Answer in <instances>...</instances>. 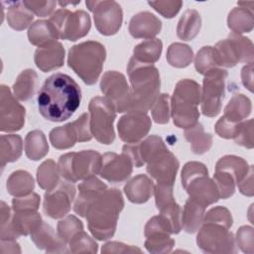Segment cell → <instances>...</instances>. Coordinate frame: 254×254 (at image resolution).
Here are the masks:
<instances>
[{"label":"cell","mask_w":254,"mask_h":254,"mask_svg":"<svg viewBox=\"0 0 254 254\" xmlns=\"http://www.w3.org/2000/svg\"><path fill=\"white\" fill-rule=\"evenodd\" d=\"M81 90L67 74L55 73L48 77L41 87L37 102L41 115L52 122L68 119L79 107Z\"/></svg>","instance_id":"6da1fadb"},{"label":"cell","mask_w":254,"mask_h":254,"mask_svg":"<svg viewBox=\"0 0 254 254\" xmlns=\"http://www.w3.org/2000/svg\"><path fill=\"white\" fill-rule=\"evenodd\" d=\"M131 83L129 111L144 112L151 109L160 93V73L154 64L140 63L133 58L127 65Z\"/></svg>","instance_id":"7a4b0ae2"},{"label":"cell","mask_w":254,"mask_h":254,"mask_svg":"<svg viewBox=\"0 0 254 254\" xmlns=\"http://www.w3.org/2000/svg\"><path fill=\"white\" fill-rule=\"evenodd\" d=\"M123 207V196L117 189H107L98 196L87 208L84 216L92 236L98 240L111 238Z\"/></svg>","instance_id":"3957f363"},{"label":"cell","mask_w":254,"mask_h":254,"mask_svg":"<svg viewBox=\"0 0 254 254\" xmlns=\"http://www.w3.org/2000/svg\"><path fill=\"white\" fill-rule=\"evenodd\" d=\"M105 59L106 51L102 44L86 41L70 48L67 64L85 84L92 85L102 71Z\"/></svg>","instance_id":"277c9868"},{"label":"cell","mask_w":254,"mask_h":254,"mask_svg":"<svg viewBox=\"0 0 254 254\" xmlns=\"http://www.w3.org/2000/svg\"><path fill=\"white\" fill-rule=\"evenodd\" d=\"M200 96L201 88L196 81L186 78L177 83L171 98V114L177 127L189 129L197 123Z\"/></svg>","instance_id":"5b68a950"},{"label":"cell","mask_w":254,"mask_h":254,"mask_svg":"<svg viewBox=\"0 0 254 254\" xmlns=\"http://www.w3.org/2000/svg\"><path fill=\"white\" fill-rule=\"evenodd\" d=\"M102 156L93 150L78 153H66L60 157L58 168L60 175L67 182L76 183L95 177L100 172Z\"/></svg>","instance_id":"8992f818"},{"label":"cell","mask_w":254,"mask_h":254,"mask_svg":"<svg viewBox=\"0 0 254 254\" xmlns=\"http://www.w3.org/2000/svg\"><path fill=\"white\" fill-rule=\"evenodd\" d=\"M89 126L92 136L105 145L115 140L113 123L116 118L114 105L105 96H95L89 101Z\"/></svg>","instance_id":"52a82bcc"},{"label":"cell","mask_w":254,"mask_h":254,"mask_svg":"<svg viewBox=\"0 0 254 254\" xmlns=\"http://www.w3.org/2000/svg\"><path fill=\"white\" fill-rule=\"evenodd\" d=\"M218 67H233L238 63H253V44L250 39L231 33L213 47Z\"/></svg>","instance_id":"ba28073f"},{"label":"cell","mask_w":254,"mask_h":254,"mask_svg":"<svg viewBox=\"0 0 254 254\" xmlns=\"http://www.w3.org/2000/svg\"><path fill=\"white\" fill-rule=\"evenodd\" d=\"M49 21L55 28L59 39L72 42L86 36L91 27L90 17L83 10L71 12L62 8L54 12Z\"/></svg>","instance_id":"9c48e42d"},{"label":"cell","mask_w":254,"mask_h":254,"mask_svg":"<svg viewBox=\"0 0 254 254\" xmlns=\"http://www.w3.org/2000/svg\"><path fill=\"white\" fill-rule=\"evenodd\" d=\"M227 75V71L220 67L212 68L204 74L200 96L201 112L204 116L214 117L220 112Z\"/></svg>","instance_id":"30bf717a"},{"label":"cell","mask_w":254,"mask_h":254,"mask_svg":"<svg viewBox=\"0 0 254 254\" xmlns=\"http://www.w3.org/2000/svg\"><path fill=\"white\" fill-rule=\"evenodd\" d=\"M197 246L205 253H235L236 245L233 233L228 228L202 223L196 236Z\"/></svg>","instance_id":"8fae6325"},{"label":"cell","mask_w":254,"mask_h":254,"mask_svg":"<svg viewBox=\"0 0 254 254\" xmlns=\"http://www.w3.org/2000/svg\"><path fill=\"white\" fill-rule=\"evenodd\" d=\"M87 8L93 13L94 24L98 32L104 36L116 34L121 28L123 12L115 1H86Z\"/></svg>","instance_id":"7c38bea8"},{"label":"cell","mask_w":254,"mask_h":254,"mask_svg":"<svg viewBox=\"0 0 254 254\" xmlns=\"http://www.w3.org/2000/svg\"><path fill=\"white\" fill-rule=\"evenodd\" d=\"M100 89L105 97L114 105L116 112L123 113L129 111L131 89L124 74L116 70L106 71L101 78Z\"/></svg>","instance_id":"4fadbf2b"},{"label":"cell","mask_w":254,"mask_h":254,"mask_svg":"<svg viewBox=\"0 0 254 254\" xmlns=\"http://www.w3.org/2000/svg\"><path fill=\"white\" fill-rule=\"evenodd\" d=\"M75 196V187L70 182H60L53 190H47L44 196V212L56 219L66 215Z\"/></svg>","instance_id":"5bb4252c"},{"label":"cell","mask_w":254,"mask_h":254,"mask_svg":"<svg viewBox=\"0 0 254 254\" xmlns=\"http://www.w3.org/2000/svg\"><path fill=\"white\" fill-rule=\"evenodd\" d=\"M26 110L12 94L10 88L4 84L0 86V130L1 132H15L25 124Z\"/></svg>","instance_id":"9a60e30c"},{"label":"cell","mask_w":254,"mask_h":254,"mask_svg":"<svg viewBox=\"0 0 254 254\" xmlns=\"http://www.w3.org/2000/svg\"><path fill=\"white\" fill-rule=\"evenodd\" d=\"M151 127V119L144 112H128L117 123L119 137L127 144L140 142L149 133Z\"/></svg>","instance_id":"2e32d148"},{"label":"cell","mask_w":254,"mask_h":254,"mask_svg":"<svg viewBox=\"0 0 254 254\" xmlns=\"http://www.w3.org/2000/svg\"><path fill=\"white\" fill-rule=\"evenodd\" d=\"M166 150L168 148L162 138L157 135H151L138 143L124 145L122 153L130 158L133 166L140 168Z\"/></svg>","instance_id":"e0dca14e"},{"label":"cell","mask_w":254,"mask_h":254,"mask_svg":"<svg viewBox=\"0 0 254 254\" xmlns=\"http://www.w3.org/2000/svg\"><path fill=\"white\" fill-rule=\"evenodd\" d=\"M132 170L133 163L127 155L105 153L102 156L99 175L110 183H122L131 176Z\"/></svg>","instance_id":"ac0fdd59"},{"label":"cell","mask_w":254,"mask_h":254,"mask_svg":"<svg viewBox=\"0 0 254 254\" xmlns=\"http://www.w3.org/2000/svg\"><path fill=\"white\" fill-rule=\"evenodd\" d=\"M180 163L176 156L166 150L147 163L148 174L159 184L174 185Z\"/></svg>","instance_id":"d6986e66"},{"label":"cell","mask_w":254,"mask_h":254,"mask_svg":"<svg viewBox=\"0 0 254 254\" xmlns=\"http://www.w3.org/2000/svg\"><path fill=\"white\" fill-rule=\"evenodd\" d=\"M184 189L187 190L189 198L204 207L213 204L220 198L218 189L208 175H200L192 179Z\"/></svg>","instance_id":"ffe728a7"},{"label":"cell","mask_w":254,"mask_h":254,"mask_svg":"<svg viewBox=\"0 0 254 254\" xmlns=\"http://www.w3.org/2000/svg\"><path fill=\"white\" fill-rule=\"evenodd\" d=\"M34 61L37 67L44 72L57 69L64 65V49L58 41L38 47Z\"/></svg>","instance_id":"44dd1931"},{"label":"cell","mask_w":254,"mask_h":254,"mask_svg":"<svg viewBox=\"0 0 254 254\" xmlns=\"http://www.w3.org/2000/svg\"><path fill=\"white\" fill-rule=\"evenodd\" d=\"M106 190L107 186L95 177L84 180L78 186V195L73 205L74 212L84 217L87 208Z\"/></svg>","instance_id":"7402d4cb"},{"label":"cell","mask_w":254,"mask_h":254,"mask_svg":"<svg viewBox=\"0 0 254 254\" xmlns=\"http://www.w3.org/2000/svg\"><path fill=\"white\" fill-rule=\"evenodd\" d=\"M161 29L160 19L147 11L134 15L129 22V33L135 39H155Z\"/></svg>","instance_id":"603a6c76"},{"label":"cell","mask_w":254,"mask_h":254,"mask_svg":"<svg viewBox=\"0 0 254 254\" xmlns=\"http://www.w3.org/2000/svg\"><path fill=\"white\" fill-rule=\"evenodd\" d=\"M31 240L35 243L37 248L43 249L48 253H65L67 243L63 240L58 232L46 222L40 225V227L31 234Z\"/></svg>","instance_id":"cb8c5ba5"},{"label":"cell","mask_w":254,"mask_h":254,"mask_svg":"<svg viewBox=\"0 0 254 254\" xmlns=\"http://www.w3.org/2000/svg\"><path fill=\"white\" fill-rule=\"evenodd\" d=\"M153 181L146 175H138L131 179L124 187L127 198L133 203H144L154 193Z\"/></svg>","instance_id":"d4e9b609"},{"label":"cell","mask_w":254,"mask_h":254,"mask_svg":"<svg viewBox=\"0 0 254 254\" xmlns=\"http://www.w3.org/2000/svg\"><path fill=\"white\" fill-rule=\"evenodd\" d=\"M204 211L205 207L203 205L189 198L186 201L181 214L182 228L188 233H194L197 231L203 222Z\"/></svg>","instance_id":"484cf974"},{"label":"cell","mask_w":254,"mask_h":254,"mask_svg":"<svg viewBox=\"0 0 254 254\" xmlns=\"http://www.w3.org/2000/svg\"><path fill=\"white\" fill-rule=\"evenodd\" d=\"M251 100L244 94H234L224 108L223 118L233 124L242 122L251 113Z\"/></svg>","instance_id":"4316f807"},{"label":"cell","mask_w":254,"mask_h":254,"mask_svg":"<svg viewBox=\"0 0 254 254\" xmlns=\"http://www.w3.org/2000/svg\"><path fill=\"white\" fill-rule=\"evenodd\" d=\"M38 75L33 69H25L18 76L13 84L14 96L21 101L30 100L36 91Z\"/></svg>","instance_id":"83f0119b"},{"label":"cell","mask_w":254,"mask_h":254,"mask_svg":"<svg viewBox=\"0 0 254 254\" xmlns=\"http://www.w3.org/2000/svg\"><path fill=\"white\" fill-rule=\"evenodd\" d=\"M254 25L253 9L238 6L233 8L227 17V26L232 33L241 35L252 31Z\"/></svg>","instance_id":"f1b7e54d"},{"label":"cell","mask_w":254,"mask_h":254,"mask_svg":"<svg viewBox=\"0 0 254 254\" xmlns=\"http://www.w3.org/2000/svg\"><path fill=\"white\" fill-rule=\"evenodd\" d=\"M200 27L201 18L199 13L196 10L188 9L178 23L177 35L183 41H191L199 33Z\"/></svg>","instance_id":"f546056e"},{"label":"cell","mask_w":254,"mask_h":254,"mask_svg":"<svg viewBox=\"0 0 254 254\" xmlns=\"http://www.w3.org/2000/svg\"><path fill=\"white\" fill-rule=\"evenodd\" d=\"M28 39L34 46H44L55 42L59 36L49 20H38L28 30Z\"/></svg>","instance_id":"4dcf8cb0"},{"label":"cell","mask_w":254,"mask_h":254,"mask_svg":"<svg viewBox=\"0 0 254 254\" xmlns=\"http://www.w3.org/2000/svg\"><path fill=\"white\" fill-rule=\"evenodd\" d=\"M185 137L190 145V150L195 155H202L208 152L212 146V136L209 133H205L202 125L198 122L186 129Z\"/></svg>","instance_id":"1f68e13d"},{"label":"cell","mask_w":254,"mask_h":254,"mask_svg":"<svg viewBox=\"0 0 254 254\" xmlns=\"http://www.w3.org/2000/svg\"><path fill=\"white\" fill-rule=\"evenodd\" d=\"M23 151L22 138L17 134L1 135L0 138V161L2 169L7 163L17 161Z\"/></svg>","instance_id":"d6a6232c"},{"label":"cell","mask_w":254,"mask_h":254,"mask_svg":"<svg viewBox=\"0 0 254 254\" xmlns=\"http://www.w3.org/2000/svg\"><path fill=\"white\" fill-rule=\"evenodd\" d=\"M6 17L8 25L12 29L22 31L32 23L34 14L24 5L23 1H16L8 2V11Z\"/></svg>","instance_id":"836d02e7"},{"label":"cell","mask_w":254,"mask_h":254,"mask_svg":"<svg viewBox=\"0 0 254 254\" xmlns=\"http://www.w3.org/2000/svg\"><path fill=\"white\" fill-rule=\"evenodd\" d=\"M6 188L11 195L16 197L24 196L32 192L35 188V182L30 173L18 170L9 176Z\"/></svg>","instance_id":"e575fe53"},{"label":"cell","mask_w":254,"mask_h":254,"mask_svg":"<svg viewBox=\"0 0 254 254\" xmlns=\"http://www.w3.org/2000/svg\"><path fill=\"white\" fill-rule=\"evenodd\" d=\"M163 50L162 41L159 39H150L138 44L133 50V59L143 63L153 64L161 57Z\"/></svg>","instance_id":"d590c367"},{"label":"cell","mask_w":254,"mask_h":254,"mask_svg":"<svg viewBox=\"0 0 254 254\" xmlns=\"http://www.w3.org/2000/svg\"><path fill=\"white\" fill-rule=\"evenodd\" d=\"M48 152L49 144L41 130H33L27 134L25 138V153L30 160H41Z\"/></svg>","instance_id":"8d00e7d4"},{"label":"cell","mask_w":254,"mask_h":254,"mask_svg":"<svg viewBox=\"0 0 254 254\" xmlns=\"http://www.w3.org/2000/svg\"><path fill=\"white\" fill-rule=\"evenodd\" d=\"M50 141L56 149L60 150L68 149L74 146V144L78 142V138L72 122L54 128L50 132Z\"/></svg>","instance_id":"74e56055"},{"label":"cell","mask_w":254,"mask_h":254,"mask_svg":"<svg viewBox=\"0 0 254 254\" xmlns=\"http://www.w3.org/2000/svg\"><path fill=\"white\" fill-rule=\"evenodd\" d=\"M249 168L250 166L243 158L234 155L223 156L215 165V170H222L232 174L237 184L247 175Z\"/></svg>","instance_id":"f35d334b"},{"label":"cell","mask_w":254,"mask_h":254,"mask_svg":"<svg viewBox=\"0 0 254 254\" xmlns=\"http://www.w3.org/2000/svg\"><path fill=\"white\" fill-rule=\"evenodd\" d=\"M37 181L41 189L46 190H53L60 183L58 165L51 159L43 162L37 170Z\"/></svg>","instance_id":"ab89813d"},{"label":"cell","mask_w":254,"mask_h":254,"mask_svg":"<svg viewBox=\"0 0 254 254\" xmlns=\"http://www.w3.org/2000/svg\"><path fill=\"white\" fill-rule=\"evenodd\" d=\"M166 59L170 65L183 68L191 64L193 59V52L188 45L182 43H174L168 48Z\"/></svg>","instance_id":"60d3db41"},{"label":"cell","mask_w":254,"mask_h":254,"mask_svg":"<svg viewBox=\"0 0 254 254\" xmlns=\"http://www.w3.org/2000/svg\"><path fill=\"white\" fill-rule=\"evenodd\" d=\"M167 232H156L146 235L145 247L150 253H169L175 246V240Z\"/></svg>","instance_id":"b9f144b4"},{"label":"cell","mask_w":254,"mask_h":254,"mask_svg":"<svg viewBox=\"0 0 254 254\" xmlns=\"http://www.w3.org/2000/svg\"><path fill=\"white\" fill-rule=\"evenodd\" d=\"M69 252L71 253H96L98 245L83 230L74 234L68 242Z\"/></svg>","instance_id":"7bdbcfd3"},{"label":"cell","mask_w":254,"mask_h":254,"mask_svg":"<svg viewBox=\"0 0 254 254\" xmlns=\"http://www.w3.org/2000/svg\"><path fill=\"white\" fill-rule=\"evenodd\" d=\"M213 181L218 189L220 198H228L234 193L237 182L232 174L222 170H215Z\"/></svg>","instance_id":"ee69618b"},{"label":"cell","mask_w":254,"mask_h":254,"mask_svg":"<svg viewBox=\"0 0 254 254\" xmlns=\"http://www.w3.org/2000/svg\"><path fill=\"white\" fill-rule=\"evenodd\" d=\"M194 66L198 73L205 74L212 68L218 67L213 47H202L194 58Z\"/></svg>","instance_id":"f6af8a7d"},{"label":"cell","mask_w":254,"mask_h":254,"mask_svg":"<svg viewBox=\"0 0 254 254\" xmlns=\"http://www.w3.org/2000/svg\"><path fill=\"white\" fill-rule=\"evenodd\" d=\"M57 230L60 237L68 244L69 240L74 234H76L78 231L83 230V225L76 216L70 214L59 221Z\"/></svg>","instance_id":"bcb514c9"},{"label":"cell","mask_w":254,"mask_h":254,"mask_svg":"<svg viewBox=\"0 0 254 254\" xmlns=\"http://www.w3.org/2000/svg\"><path fill=\"white\" fill-rule=\"evenodd\" d=\"M181 214H182L181 206L176 201L160 209V215L168 223L172 231V234H178L182 230Z\"/></svg>","instance_id":"7dc6e473"},{"label":"cell","mask_w":254,"mask_h":254,"mask_svg":"<svg viewBox=\"0 0 254 254\" xmlns=\"http://www.w3.org/2000/svg\"><path fill=\"white\" fill-rule=\"evenodd\" d=\"M152 110V118L158 124H166L170 119V96L167 93L159 94Z\"/></svg>","instance_id":"c3c4849f"},{"label":"cell","mask_w":254,"mask_h":254,"mask_svg":"<svg viewBox=\"0 0 254 254\" xmlns=\"http://www.w3.org/2000/svg\"><path fill=\"white\" fill-rule=\"evenodd\" d=\"M233 219L230 211L224 206H215L209 209L206 214H204L202 223H214L222 225L226 228H230Z\"/></svg>","instance_id":"681fc988"},{"label":"cell","mask_w":254,"mask_h":254,"mask_svg":"<svg viewBox=\"0 0 254 254\" xmlns=\"http://www.w3.org/2000/svg\"><path fill=\"white\" fill-rule=\"evenodd\" d=\"M233 139L236 144L248 149H252L254 146L253 119H249L248 121H242L241 123H239Z\"/></svg>","instance_id":"f907efd6"},{"label":"cell","mask_w":254,"mask_h":254,"mask_svg":"<svg viewBox=\"0 0 254 254\" xmlns=\"http://www.w3.org/2000/svg\"><path fill=\"white\" fill-rule=\"evenodd\" d=\"M236 243L244 253L253 254L254 252V231L251 226H241L236 232Z\"/></svg>","instance_id":"816d5d0a"},{"label":"cell","mask_w":254,"mask_h":254,"mask_svg":"<svg viewBox=\"0 0 254 254\" xmlns=\"http://www.w3.org/2000/svg\"><path fill=\"white\" fill-rule=\"evenodd\" d=\"M173 187L174 185L159 184V183H157V185L155 186L154 195H155L156 206L159 210L164 206L176 201L174 198Z\"/></svg>","instance_id":"f5cc1de1"},{"label":"cell","mask_w":254,"mask_h":254,"mask_svg":"<svg viewBox=\"0 0 254 254\" xmlns=\"http://www.w3.org/2000/svg\"><path fill=\"white\" fill-rule=\"evenodd\" d=\"M148 4L153 7L158 13H160L163 17L171 19L175 17L179 11L181 10L183 6L182 1H171V0H165V1H152L148 2Z\"/></svg>","instance_id":"db71d44e"},{"label":"cell","mask_w":254,"mask_h":254,"mask_svg":"<svg viewBox=\"0 0 254 254\" xmlns=\"http://www.w3.org/2000/svg\"><path fill=\"white\" fill-rule=\"evenodd\" d=\"M208 175V170L202 163L199 162H189L187 163L182 170V185L185 188L192 179L200 176Z\"/></svg>","instance_id":"11a10c76"},{"label":"cell","mask_w":254,"mask_h":254,"mask_svg":"<svg viewBox=\"0 0 254 254\" xmlns=\"http://www.w3.org/2000/svg\"><path fill=\"white\" fill-rule=\"evenodd\" d=\"M40 206V196L36 192H31L24 196H18L12 200V210H38Z\"/></svg>","instance_id":"9f6ffc18"},{"label":"cell","mask_w":254,"mask_h":254,"mask_svg":"<svg viewBox=\"0 0 254 254\" xmlns=\"http://www.w3.org/2000/svg\"><path fill=\"white\" fill-rule=\"evenodd\" d=\"M24 5L36 16L46 17L53 13L56 8V1H35V0H25Z\"/></svg>","instance_id":"6f0895ef"},{"label":"cell","mask_w":254,"mask_h":254,"mask_svg":"<svg viewBox=\"0 0 254 254\" xmlns=\"http://www.w3.org/2000/svg\"><path fill=\"white\" fill-rule=\"evenodd\" d=\"M72 125L77 134L78 142H85L91 140L92 134L89 126V114H81L75 121L72 122Z\"/></svg>","instance_id":"680465c9"},{"label":"cell","mask_w":254,"mask_h":254,"mask_svg":"<svg viewBox=\"0 0 254 254\" xmlns=\"http://www.w3.org/2000/svg\"><path fill=\"white\" fill-rule=\"evenodd\" d=\"M101 253H142V250L133 245H127L122 242H108L104 244L101 248Z\"/></svg>","instance_id":"91938a15"},{"label":"cell","mask_w":254,"mask_h":254,"mask_svg":"<svg viewBox=\"0 0 254 254\" xmlns=\"http://www.w3.org/2000/svg\"><path fill=\"white\" fill-rule=\"evenodd\" d=\"M241 123V122H240ZM238 124H233L227 120H225L223 117H220L218 119V121L216 122L214 129H215V133L224 139H231L234 138Z\"/></svg>","instance_id":"94428289"},{"label":"cell","mask_w":254,"mask_h":254,"mask_svg":"<svg viewBox=\"0 0 254 254\" xmlns=\"http://www.w3.org/2000/svg\"><path fill=\"white\" fill-rule=\"evenodd\" d=\"M239 191L247 196H252L253 190V166H250L247 175L237 184Z\"/></svg>","instance_id":"6125c7cd"},{"label":"cell","mask_w":254,"mask_h":254,"mask_svg":"<svg viewBox=\"0 0 254 254\" xmlns=\"http://www.w3.org/2000/svg\"><path fill=\"white\" fill-rule=\"evenodd\" d=\"M241 80L243 85L249 90L253 91V63H248L241 69Z\"/></svg>","instance_id":"be15d7a7"},{"label":"cell","mask_w":254,"mask_h":254,"mask_svg":"<svg viewBox=\"0 0 254 254\" xmlns=\"http://www.w3.org/2000/svg\"><path fill=\"white\" fill-rule=\"evenodd\" d=\"M2 253H21L20 245L16 240H1Z\"/></svg>","instance_id":"e7e4bbea"}]
</instances>
